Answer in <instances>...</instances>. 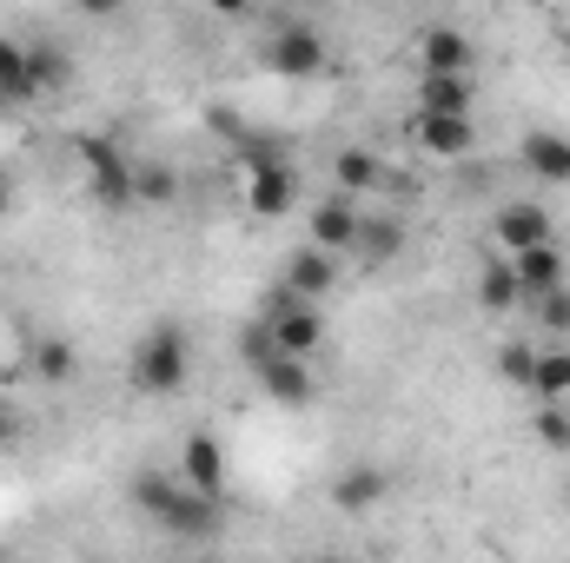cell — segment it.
Segmentation results:
<instances>
[{
	"label": "cell",
	"mask_w": 570,
	"mask_h": 563,
	"mask_svg": "<svg viewBox=\"0 0 570 563\" xmlns=\"http://www.w3.org/2000/svg\"><path fill=\"white\" fill-rule=\"evenodd\" d=\"M292 206H298V172H292V159L246 179V213H253V219H285Z\"/></svg>",
	"instance_id": "obj_12"
},
{
	"label": "cell",
	"mask_w": 570,
	"mask_h": 563,
	"mask_svg": "<svg viewBox=\"0 0 570 563\" xmlns=\"http://www.w3.org/2000/svg\"><path fill=\"white\" fill-rule=\"evenodd\" d=\"M73 152L87 159V186H94V199H100L107 213H127V206H134V159H127V146L100 140V134H80Z\"/></svg>",
	"instance_id": "obj_3"
},
{
	"label": "cell",
	"mask_w": 570,
	"mask_h": 563,
	"mask_svg": "<svg viewBox=\"0 0 570 563\" xmlns=\"http://www.w3.org/2000/svg\"><path fill=\"white\" fill-rule=\"evenodd\" d=\"M266 73H279V80H312V73H325V60H332V47H325V33L312 27V20H285L279 33L266 40Z\"/></svg>",
	"instance_id": "obj_4"
},
{
	"label": "cell",
	"mask_w": 570,
	"mask_h": 563,
	"mask_svg": "<svg viewBox=\"0 0 570 563\" xmlns=\"http://www.w3.org/2000/svg\"><path fill=\"white\" fill-rule=\"evenodd\" d=\"M518 159H524V172H531V179H544V186H570V134L538 127V134H524Z\"/></svg>",
	"instance_id": "obj_14"
},
{
	"label": "cell",
	"mask_w": 570,
	"mask_h": 563,
	"mask_svg": "<svg viewBox=\"0 0 570 563\" xmlns=\"http://www.w3.org/2000/svg\"><path fill=\"white\" fill-rule=\"evenodd\" d=\"M13 424H20V405H13V398L0 392V437H13Z\"/></svg>",
	"instance_id": "obj_28"
},
{
	"label": "cell",
	"mask_w": 570,
	"mask_h": 563,
	"mask_svg": "<svg viewBox=\"0 0 570 563\" xmlns=\"http://www.w3.org/2000/svg\"><path fill=\"white\" fill-rule=\"evenodd\" d=\"M412 140L425 146L431 159H464V152L478 146V127H471V120H431V113H419V120H412Z\"/></svg>",
	"instance_id": "obj_19"
},
{
	"label": "cell",
	"mask_w": 570,
	"mask_h": 563,
	"mask_svg": "<svg viewBox=\"0 0 570 563\" xmlns=\"http://www.w3.org/2000/svg\"><path fill=\"white\" fill-rule=\"evenodd\" d=\"M318 563H338V557H318Z\"/></svg>",
	"instance_id": "obj_30"
},
{
	"label": "cell",
	"mask_w": 570,
	"mask_h": 563,
	"mask_svg": "<svg viewBox=\"0 0 570 563\" xmlns=\"http://www.w3.org/2000/svg\"><path fill=\"white\" fill-rule=\"evenodd\" d=\"M173 477H179L186 491H199V497H219V504H226V444H219V437H206V431H199V437H186V444H179V471H173Z\"/></svg>",
	"instance_id": "obj_7"
},
{
	"label": "cell",
	"mask_w": 570,
	"mask_h": 563,
	"mask_svg": "<svg viewBox=\"0 0 570 563\" xmlns=\"http://www.w3.org/2000/svg\"><path fill=\"white\" fill-rule=\"evenodd\" d=\"M259 325H266V338H273V352H279V358H305V365H312V352L325 345V318H318V305L292 298L285 285H273V292H266Z\"/></svg>",
	"instance_id": "obj_2"
},
{
	"label": "cell",
	"mask_w": 570,
	"mask_h": 563,
	"mask_svg": "<svg viewBox=\"0 0 570 563\" xmlns=\"http://www.w3.org/2000/svg\"><path fill=\"white\" fill-rule=\"evenodd\" d=\"M47 87H40V73H33V47H20V40H0V107H33Z\"/></svg>",
	"instance_id": "obj_16"
},
{
	"label": "cell",
	"mask_w": 570,
	"mask_h": 563,
	"mask_svg": "<svg viewBox=\"0 0 570 563\" xmlns=\"http://www.w3.org/2000/svg\"><path fill=\"white\" fill-rule=\"evenodd\" d=\"M491 365H498L504 385H524V392H531V365H538V352H531V345H498Z\"/></svg>",
	"instance_id": "obj_26"
},
{
	"label": "cell",
	"mask_w": 570,
	"mask_h": 563,
	"mask_svg": "<svg viewBox=\"0 0 570 563\" xmlns=\"http://www.w3.org/2000/svg\"><path fill=\"white\" fill-rule=\"evenodd\" d=\"M531 392H538L544 405H558V398H570V352H564V345L538 352V365H531Z\"/></svg>",
	"instance_id": "obj_23"
},
{
	"label": "cell",
	"mask_w": 570,
	"mask_h": 563,
	"mask_svg": "<svg viewBox=\"0 0 570 563\" xmlns=\"http://www.w3.org/2000/svg\"><path fill=\"white\" fill-rule=\"evenodd\" d=\"M471 60H478V47H471V33L464 27H425L419 33V73H471Z\"/></svg>",
	"instance_id": "obj_10"
},
{
	"label": "cell",
	"mask_w": 570,
	"mask_h": 563,
	"mask_svg": "<svg viewBox=\"0 0 570 563\" xmlns=\"http://www.w3.org/2000/svg\"><path fill=\"white\" fill-rule=\"evenodd\" d=\"M478 305H484L491 318H504L511 305H524V292H518V273H511V259H491V266L478 273Z\"/></svg>",
	"instance_id": "obj_21"
},
{
	"label": "cell",
	"mask_w": 570,
	"mask_h": 563,
	"mask_svg": "<svg viewBox=\"0 0 570 563\" xmlns=\"http://www.w3.org/2000/svg\"><path fill=\"white\" fill-rule=\"evenodd\" d=\"M186 378H193V338H186V325L159 318L127 358V385L140 398H173V392H186Z\"/></svg>",
	"instance_id": "obj_1"
},
{
	"label": "cell",
	"mask_w": 570,
	"mask_h": 563,
	"mask_svg": "<svg viewBox=\"0 0 570 563\" xmlns=\"http://www.w3.org/2000/svg\"><path fill=\"white\" fill-rule=\"evenodd\" d=\"M405 253V226L392 219V213H365V226H358V253H352V266H392Z\"/></svg>",
	"instance_id": "obj_20"
},
{
	"label": "cell",
	"mask_w": 570,
	"mask_h": 563,
	"mask_svg": "<svg viewBox=\"0 0 570 563\" xmlns=\"http://www.w3.org/2000/svg\"><path fill=\"white\" fill-rule=\"evenodd\" d=\"M153 524H159L166 537H193V544H199V537H219L226 504H219V497H199V491H186V484H179V491H173V504H166Z\"/></svg>",
	"instance_id": "obj_8"
},
{
	"label": "cell",
	"mask_w": 570,
	"mask_h": 563,
	"mask_svg": "<svg viewBox=\"0 0 570 563\" xmlns=\"http://www.w3.org/2000/svg\"><path fill=\"white\" fill-rule=\"evenodd\" d=\"M253 378H259V392H266L273 405H285V412L312 405V392H318V385H312V365H305V358H279V352H273Z\"/></svg>",
	"instance_id": "obj_11"
},
{
	"label": "cell",
	"mask_w": 570,
	"mask_h": 563,
	"mask_svg": "<svg viewBox=\"0 0 570 563\" xmlns=\"http://www.w3.org/2000/svg\"><path fill=\"white\" fill-rule=\"evenodd\" d=\"M173 206L179 199V179L166 172V166H146V159H134V206Z\"/></svg>",
	"instance_id": "obj_24"
},
{
	"label": "cell",
	"mask_w": 570,
	"mask_h": 563,
	"mask_svg": "<svg viewBox=\"0 0 570 563\" xmlns=\"http://www.w3.org/2000/svg\"><path fill=\"white\" fill-rule=\"evenodd\" d=\"M338 273H345V259H332V253H318V246H298V253H285L279 285L292 292V298L318 305L325 292H338Z\"/></svg>",
	"instance_id": "obj_9"
},
{
	"label": "cell",
	"mask_w": 570,
	"mask_h": 563,
	"mask_svg": "<svg viewBox=\"0 0 570 563\" xmlns=\"http://www.w3.org/2000/svg\"><path fill=\"white\" fill-rule=\"evenodd\" d=\"M511 273H518L524 305H531V298H544V292H558V285H570V279H564V246H558V239H551V246H531V253H518V259H511Z\"/></svg>",
	"instance_id": "obj_17"
},
{
	"label": "cell",
	"mask_w": 570,
	"mask_h": 563,
	"mask_svg": "<svg viewBox=\"0 0 570 563\" xmlns=\"http://www.w3.org/2000/svg\"><path fill=\"white\" fill-rule=\"evenodd\" d=\"M358 226H365V213L332 192V199L312 206V239H305V246H318V253H332V259H352V253H358Z\"/></svg>",
	"instance_id": "obj_6"
},
{
	"label": "cell",
	"mask_w": 570,
	"mask_h": 563,
	"mask_svg": "<svg viewBox=\"0 0 570 563\" xmlns=\"http://www.w3.org/2000/svg\"><path fill=\"white\" fill-rule=\"evenodd\" d=\"M531 312H538V332H551V338H570V285L544 292V298H531Z\"/></svg>",
	"instance_id": "obj_25"
},
{
	"label": "cell",
	"mask_w": 570,
	"mask_h": 563,
	"mask_svg": "<svg viewBox=\"0 0 570 563\" xmlns=\"http://www.w3.org/2000/svg\"><path fill=\"white\" fill-rule=\"evenodd\" d=\"M7 213H13V179L0 172V226H7Z\"/></svg>",
	"instance_id": "obj_29"
},
{
	"label": "cell",
	"mask_w": 570,
	"mask_h": 563,
	"mask_svg": "<svg viewBox=\"0 0 570 563\" xmlns=\"http://www.w3.org/2000/svg\"><path fill=\"white\" fill-rule=\"evenodd\" d=\"M491 239H498L504 259H518V253H531V246H551L558 233H551V213H544L538 199H511V206L491 213Z\"/></svg>",
	"instance_id": "obj_5"
},
{
	"label": "cell",
	"mask_w": 570,
	"mask_h": 563,
	"mask_svg": "<svg viewBox=\"0 0 570 563\" xmlns=\"http://www.w3.org/2000/svg\"><path fill=\"white\" fill-rule=\"evenodd\" d=\"M419 113L471 120V73H419Z\"/></svg>",
	"instance_id": "obj_15"
},
{
	"label": "cell",
	"mask_w": 570,
	"mask_h": 563,
	"mask_svg": "<svg viewBox=\"0 0 570 563\" xmlns=\"http://www.w3.org/2000/svg\"><path fill=\"white\" fill-rule=\"evenodd\" d=\"M531 431H538V444H544V451H570V412H564V405H544Z\"/></svg>",
	"instance_id": "obj_27"
},
{
	"label": "cell",
	"mask_w": 570,
	"mask_h": 563,
	"mask_svg": "<svg viewBox=\"0 0 570 563\" xmlns=\"http://www.w3.org/2000/svg\"><path fill=\"white\" fill-rule=\"evenodd\" d=\"M27 372H33L40 385H67V378L80 372V352H73L67 338H40V345H33V358H27Z\"/></svg>",
	"instance_id": "obj_22"
},
{
	"label": "cell",
	"mask_w": 570,
	"mask_h": 563,
	"mask_svg": "<svg viewBox=\"0 0 570 563\" xmlns=\"http://www.w3.org/2000/svg\"><path fill=\"white\" fill-rule=\"evenodd\" d=\"M385 497H392V477H385L379 464H352V471H338V477H332V504H338L345 517L379 511Z\"/></svg>",
	"instance_id": "obj_13"
},
{
	"label": "cell",
	"mask_w": 570,
	"mask_h": 563,
	"mask_svg": "<svg viewBox=\"0 0 570 563\" xmlns=\"http://www.w3.org/2000/svg\"><path fill=\"white\" fill-rule=\"evenodd\" d=\"M332 179H338V199H358V192H379L385 186V159L372 146H345L332 159Z\"/></svg>",
	"instance_id": "obj_18"
}]
</instances>
